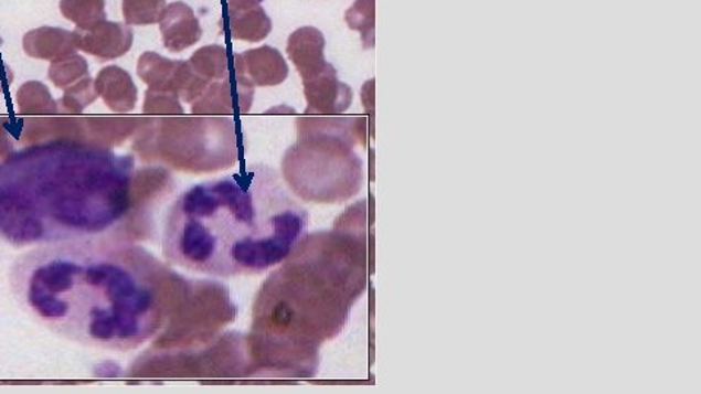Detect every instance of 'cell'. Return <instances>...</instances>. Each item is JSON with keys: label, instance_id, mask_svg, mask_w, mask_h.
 Segmentation results:
<instances>
[{"label": "cell", "instance_id": "cell-1", "mask_svg": "<svg viewBox=\"0 0 701 394\" xmlns=\"http://www.w3.org/2000/svg\"><path fill=\"white\" fill-rule=\"evenodd\" d=\"M184 283L129 238L30 247L9 270L22 311L53 333L99 350H139L189 301Z\"/></svg>", "mask_w": 701, "mask_h": 394}, {"label": "cell", "instance_id": "cell-2", "mask_svg": "<svg viewBox=\"0 0 701 394\" xmlns=\"http://www.w3.org/2000/svg\"><path fill=\"white\" fill-rule=\"evenodd\" d=\"M161 171L137 170L134 157L89 140L31 145L0 164V237L15 247L129 238V224L151 220V206L161 202L140 198Z\"/></svg>", "mask_w": 701, "mask_h": 394}, {"label": "cell", "instance_id": "cell-3", "mask_svg": "<svg viewBox=\"0 0 701 394\" xmlns=\"http://www.w3.org/2000/svg\"><path fill=\"white\" fill-rule=\"evenodd\" d=\"M309 222L277 171L253 166L180 193L162 225V255L193 274L261 275L297 251Z\"/></svg>", "mask_w": 701, "mask_h": 394}, {"label": "cell", "instance_id": "cell-4", "mask_svg": "<svg viewBox=\"0 0 701 394\" xmlns=\"http://www.w3.org/2000/svg\"><path fill=\"white\" fill-rule=\"evenodd\" d=\"M138 149L188 170L224 169L237 158L234 124L225 117L152 121Z\"/></svg>", "mask_w": 701, "mask_h": 394}, {"label": "cell", "instance_id": "cell-5", "mask_svg": "<svg viewBox=\"0 0 701 394\" xmlns=\"http://www.w3.org/2000/svg\"><path fill=\"white\" fill-rule=\"evenodd\" d=\"M75 47L93 54L99 61H111L128 53L134 43V31L128 24L103 21L89 30L76 29Z\"/></svg>", "mask_w": 701, "mask_h": 394}, {"label": "cell", "instance_id": "cell-6", "mask_svg": "<svg viewBox=\"0 0 701 394\" xmlns=\"http://www.w3.org/2000/svg\"><path fill=\"white\" fill-rule=\"evenodd\" d=\"M158 22H160L162 43L171 53L183 52L202 39V26L188 3H170Z\"/></svg>", "mask_w": 701, "mask_h": 394}, {"label": "cell", "instance_id": "cell-7", "mask_svg": "<svg viewBox=\"0 0 701 394\" xmlns=\"http://www.w3.org/2000/svg\"><path fill=\"white\" fill-rule=\"evenodd\" d=\"M306 98L309 102L307 113H319V115H337L346 111L350 106L351 89L339 83L337 72L332 65L327 70L305 81Z\"/></svg>", "mask_w": 701, "mask_h": 394}, {"label": "cell", "instance_id": "cell-8", "mask_svg": "<svg viewBox=\"0 0 701 394\" xmlns=\"http://www.w3.org/2000/svg\"><path fill=\"white\" fill-rule=\"evenodd\" d=\"M325 38L322 31L314 26H302L289 35L287 53L307 81L327 70L329 63L325 61Z\"/></svg>", "mask_w": 701, "mask_h": 394}, {"label": "cell", "instance_id": "cell-9", "mask_svg": "<svg viewBox=\"0 0 701 394\" xmlns=\"http://www.w3.org/2000/svg\"><path fill=\"white\" fill-rule=\"evenodd\" d=\"M234 62L248 75L252 83L262 87L284 83L288 76L287 62L284 61L283 54L270 45L235 54Z\"/></svg>", "mask_w": 701, "mask_h": 394}, {"label": "cell", "instance_id": "cell-10", "mask_svg": "<svg viewBox=\"0 0 701 394\" xmlns=\"http://www.w3.org/2000/svg\"><path fill=\"white\" fill-rule=\"evenodd\" d=\"M25 53L31 57L46 58V61H59L74 54L76 47L72 31L54 29V26H42L29 31L22 40Z\"/></svg>", "mask_w": 701, "mask_h": 394}, {"label": "cell", "instance_id": "cell-11", "mask_svg": "<svg viewBox=\"0 0 701 394\" xmlns=\"http://www.w3.org/2000/svg\"><path fill=\"white\" fill-rule=\"evenodd\" d=\"M98 90L111 108L117 111H128L137 102V88L120 67L111 66L98 76Z\"/></svg>", "mask_w": 701, "mask_h": 394}, {"label": "cell", "instance_id": "cell-12", "mask_svg": "<svg viewBox=\"0 0 701 394\" xmlns=\"http://www.w3.org/2000/svg\"><path fill=\"white\" fill-rule=\"evenodd\" d=\"M230 33L234 40L259 43L273 31V21L261 4L238 11H229Z\"/></svg>", "mask_w": 701, "mask_h": 394}, {"label": "cell", "instance_id": "cell-13", "mask_svg": "<svg viewBox=\"0 0 701 394\" xmlns=\"http://www.w3.org/2000/svg\"><path fill=\"white\" fill-rule=\"evenodd\" d=\"M189 65L192 70L201 75L202 78L215 83L229 78L230 63L227 50L223 45H206L199 49L197 53L190 57Z\"/></svg>", "mask_w": 701, "mask_h": 394}, {"label": "cell", "instance_id": "cell-14", "mask_svg": "<svg viewBox=\"0 0 701 394\" xmlns=\"http://www.w3.org/2000/svg\"><path fill=\"white\" fill-rule=\"evenodd\" d=\"M61 12L81 30L107 20L106 0H61Z\"/></svg>", "mask_w": 701, "mask_h": 394}, {"label": "cell", "instance_id": "cell-15", "mask_svg": "<svg viewBox=\"0 0 701 394\" xmlns=\"http://www.w3.org/2000/svg\"><path fill=\"white\" fill-rule=\"evenodd\" d=\"M166 7V0H124L121 3L128 25L157 24Z\"/></svg>", "mask_w": 701, "mask_h": 394}, {"label": "cell", "instance_id": "cell-16", "mask_svg": "<svg viewBox=\"0 0 701 394\" xmlns=\"http://www.w3.org/2000/svg\"><path fill=\"white\" fill-rule=\"evenodd\" d=\"M351 30L359 31L365 47L374 43V0H357L346 13Z\"/></svg>", "mask_w": 701, "mask_h": 394}, {"label": "cell", "instance_id": "cell-17", "mask_svg": "<svg viewBox=\"0 0 701 394\" xmlns=\"http://www.w3.org/2000/svg\"><path fill=\"white\" fill-rule=\"evenodd\" d=\"M87 62L78 54H70V56L59 58L56 63H53L50 76L56 85H65L71 83L72 79L79 78L84 74H87Z\"/></svg>", "mask_w": 701, "mask_h": 394}, {"label": "cell", "instance_id": "cell-18", "mask_svg": "<svg viewBox=\"0 0 701 394\" xmlns=\"http://www.w3.org/2000/svg\"><path fill=\"white\" fill-rule=\"evenodd\" d=\"M145 111L158 115H183L178 95L167 90L149 89L145 99Z\"/></svg>", "mask_w": 701, "mask_h": 394}, {"label": "cell", "instance_id": "cell-19", "mask_svg": "<svg viewBox=\"0 0 701 394\" xmlns=\"http://www.w3.org/2000/svg\"><path fill=\"white\" fill-rule=\"evenodd\" d=\"M262 0H227L229 11H238V9H246L261 4Z\"/></svg>", "mask_w": 701, "mask_h": 394}]
</instances>
